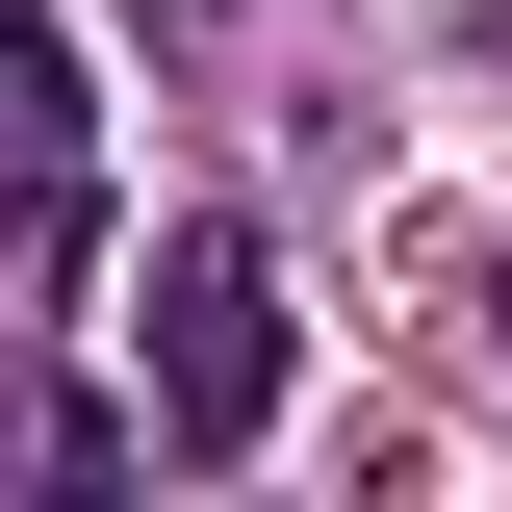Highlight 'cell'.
<instances>
[{
  "mask_svg": "<svg viewBox=\"0 0 512 512\" xmlns=\"http://www.w3.org/2000/svg\"><path fill=\"white\" fill-rule=\"evenodd\" d=\"M154 359H180V436H256V410H282V333H256V256H231V231H180Z\"/></svg>",
  "mask_w": 512,
  "mask_h": 512,
  "instance_id": "1",
  "label": "cell"
}]
</instances>
